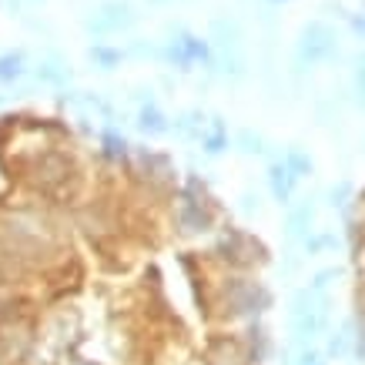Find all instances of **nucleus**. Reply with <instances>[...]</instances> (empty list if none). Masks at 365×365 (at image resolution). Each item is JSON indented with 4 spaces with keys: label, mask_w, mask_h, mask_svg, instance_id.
I'll use <instances>...</instances> for the list:
<instances>
[{
    "label": "nucleus",
    "mask_w": 365,
    "mask_h": 365,
    "mask_svg": "<svg viewBox=\"0 0 365 365\" xmlns=\"http://www.w3.org/2000/svg\"><path fill=\"white\" fill-rule=\"evenodd\" d=\"M24 74V54H0V84H14Z\"/></svg>",
    "instance_id": "obj_3"
},
{
    "label": "nucleus",
    "mask_w": 365,
    "mask_h": 365,
    "mask_svg": "<svg viewBox=\"0 0 365 365\" xmlns=\"http://www.w3.org/2000/svg\"><path fill=\"white\" fill-rule=\"evenodd\" d=\"M104 151H108V158H124L128 155V141L124 138H118L114 131L104 134Z\"/></svg>",
    "instance_id": "obj_7"
},
{
    "label": "nucleus",
    "mask_w": 365,
    "mask_h": 365,
    "mask_svg": "<svg viewBox=\"0 0 365 365\" xmlns=\"http://www.w3.org/2000/svg\"><path fill=\"white\" fill-rule=\"evenodd\" d=\"M295 181H299V178L288 171L285 161H282V165H272V191H275L278 201H288V198H292V188H295Z\"/></svg>",
    "instance_id": "obj_1"
},
{
    "label": "nucleus",
    "mask_w": 365,
    "mask_h": 365,
    "mask_svg": "<svg viewBox=\"0 0 365 365\" xmlns=\"http://www.w3.org/2000/svg\"><path fill=\"white\" fill-rule=\"evenodd\" d=\"M325 41H329V31L315 27V31H312V44H305V54H309V61H322V57L332 51V44H325Z\"/></svg>",
    "instance_id": "obj_4"
},
{
    "label": "nucleus",
    "mask_w": 365,
    "mask_h": 365,
    "mask_svg": "<svg viewBox=\"0 0 365 365\" xmlns=\"http://www.w3.org/2000/svg\"><path fill=\"white\" fill-rule=\"evenodd\" d=\"M37 74H41L44 81H51V84H64V81H67V71L61 64H54V61H44Z\"/></svg>",
    "instance_id": "obj_6"
},
{
    "label": "nucleus",
    "mask_w": 365,
    "mask_h": 365,
    "mask_svg": "<svg viewBox=\"0 0 365 365\" xmlns=\"http://www.w3.org/2000/svg\"><path fill=\"white\" fill-rule=\"evenodd\" d=\"M91 57H98V61H101L104 67L118 64V54H114V51H104V47H94V51H91Z\"/></svg>",
    "instance_id": "obj_8"
},
{
    "label": "nucleus",
    "mask_w": 365,
    "mask_h": 365,
    "mask_svg": "<svg viewBox=\"0 0 365 365\" xmlns=\"http://www.w3.org/2000/svg\"><path fill=\"white\" fill-rule=\"evenodd\" d=\"M138 124H141V131H148V134H165L168 131V124H165V118L158 114V108H144Z\"/></svg>",
    "instance_id": "obj_5"
},
{
    "label": "nucleus",
    "mask_w": 365,
    "mask_h": 365,
    "mask_svg": "<svg viewBox=\"0 0 365 365\" xmlns=\"http://www.w3.org/2000/svg\"><path fill=\"white\" fill-rule=\"evenodd\" d=\"M7 325H11V319H7ZM14 325L11 329H0V342H11L14 345ZM31 349H34V335H24L21 339V345H17V349H14L11 355H7V359H4V362H14V365H21L24 359H27V355H31Z\"/></svg>",
    "instance_id": "obj_2"
}]
</instances>
